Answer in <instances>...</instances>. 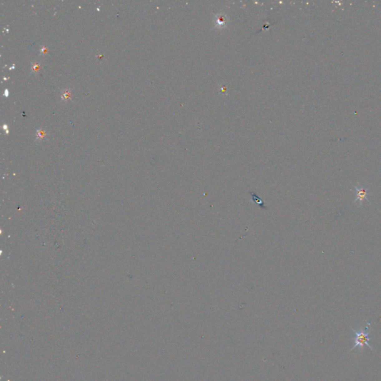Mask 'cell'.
<instances>
[{
    "label": "cell",
    "instance_id": "obj_1",
    "mask_svg": "<svg viewBox=\"0 0 381 381\" xmlns=\"http://www.w3.org/2000/svg\"><path fill=\"white\" fill-rule=\"evenodd\" d=\"M370 325H371V323H367V325L365 328V329L361 328L359 330H355L354 328H351V329L353 330L355 336H354V345L351 348V351H353L354 349H357H357H359V351L362 352L363 349H364L365 345H366L369 349H371V351H374V349H373V348L371 347L370 343H369V342L371 340V338L369 336V334H370V332H371V330H369Z\"/></svg>",
    "mask_w": 381,
    "mask_h": 381
},
{
    "label": "cell",
    "instance_id": "obj_2",
    "mask_svg": "<svg viewBox=\"0 0 381 381\" xmlns=\"http://www.w3.org/2000/svg\"><path fill=\"white\" fill-rule=\"evenodd\" d=\"M71 98V90L69 88H66L62 90L61 93V99L63 101H68Z\"/></svg>",
    "mask_w": 381,
    "mask_h": 381
},
{
    "label": "cell",
    "instance_id": "obj_3",
    "mask_svg": "<svg viewBox=\"0 0 381 381\" xmlns=\"http://www.w3.org/2000/svg\"><path fill=\"white\" fill-rule=\"evenodd\" d=\"M46 131L43 128H39L36 130V140L42 141L46 138Z\"/></svg>",
    "mask_w": 381,
    "mask_h": 381
},
{
    "label": "cell",
    "instance_id": "obj_4",
    "mask_svg": "<svg viewBox=\"0 0 381 381\" xmlns=\"http://www.w3.org/2000/svg\"><path fill=\"white\" fill-rule=\"evenodd\" d=\"M40 68V63L38 62H33L31 64V70L34 74H37Z\"/></svg>",
    "mask_w": 381,
    "mask_h": 381
},
{
    "label": "cell",
    "instance_id": "obj_5",
    "mask_svg": "<svg viewBox=\"0 0 381 381\" xmlns=\"http://www.w3.org/2000/svg\"><path fill=\"white\" fill-rule=\"evenodd\" d=\"M48 51V48L46 47L45 46H40V53L42 54V55H46V53H47Z\"/></svg>",
    "mask_w": 381,
    "mask_h": 381
}]
</instances>
